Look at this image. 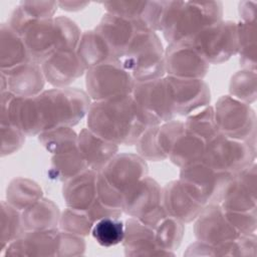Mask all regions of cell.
Here are the masks:
<instances>
[{"label": "cell", "instance_id": "cell-17", "mask_svg": "<svg viewBox=\"0 0 257 257\" xmlns=\"http://www.w3.org/2000/svg\"><path fill=\"white\" fill-rule=\"evenodd\" d=\"M98 173L109 184L124 194L128 189L148 176L149 167L147 161L138 154L117 153Z\"/></svg>", "mask_w": 257, "mask_h": 257}, {"label": "cell", "instance_id": "cell-10", "mask_svg": "<svg viewBox=\"0 0 257 257\" xmlns=\"http://www.w3.org/2000/svg\"><path fill=\"white\" fill-rule=\"evenodd\" d=\"M255 159L256 147L219 134L207 143L202 161L217 171L234 174Z\"/></svg>", "mask_w": 257, "mask_h": 257}, {"label": "cell", "instance_id": "cell-18", "mask_svg": "<svg viewBox=\"0 0 257 257\" xmlns=\"http://www.w3.org/2000/svg\"><path fill=\"white\" fill-rule=\"evenodd\" d=\"M167 1L102 2L105 12L132 20L144 28L161 31Z\"/></svg>", "mask_w": 257, "mask_h": 257}, {"label": "cell", "instance_id": "cell-36", "mask_svg": "<svg viewBox=\"0 0 257 257\" xmlns=\"http://www.w3.org/2000/svg\"><path fill=\"white\" fill-rule=\"evenodd\" d=\"M39 143L50 154L56 155L77 147L78 134L70 126H59L43 131L38 136Z\"/></svg>", "mask_w": 257, "mask_h": 257}, {"label": "cell", "instance_id": "cell-26", "mask_svg": "<svg viewBox=\"0 0 257 257\" xmlns=\"http://www.w3.org/2000/svg\"><path fill=\"white\" fill-rule=\"evenodd\" d=\"M77 148L89 169L99 172L117 154L118 146L108 142L88 127H83L77 138Z\"/></svg>", "mask_w": 257, "mask_h": 257}, {"label": "cell", "instance_id": "cell-49", "mask_svg": "<svg viewBox=\"0 0 257 257\" xmlns=\"http://www.w3.org/2000/svg\"><path fill=\"white\" fill-rule=\"evenodd\" d=\"M19 5L33 19L52 18L58 8L57 1H22Z\"/></svg>", "mask_w": 257, "mask_h": 257}, {"label": "cell", "instance_id": "cell-9", "mask_svg": "<svg viewBox=\"0 0 257 257\" xmlns=\"http://www.w3.org/2000/svg\"><path fill=\"white\" fill-rule=\"evenodd\" d=\"M84 76L85 92L91 101L132 94L136 83L131 73L116 61L91 67Z\"/></svg>", "mask_w": 257, "mask_h": 257}, {"label": "cell", "instance_id": "cell-25", "mask_svg": "<svg viewBox=\"0 0 257 257\" xmlns=\"http://www.w3.org/2000/svg\"><path fill=\"white\" fill-rule=\"evenodd\" d=\"M97 172L87 169L63 182L62 197L66 207L87 211L97 199Z\"/></svg>", "mask_w": 257, "mask_h": 257}, {"label": "cell", "instance_id": "cell-39", "mask_svg": "<svg viewBox=\"0 0 257 257\" xmlns=\"http://www.w3.org/2000/svg\"><path fill=\"white\" fill-rule=\"evenodd\" d=\"M90 234L102 247L115 246L123 240L124 222L120 218L100 219L93 224Z\"/></svg>", "mask_w": 257, "mask_h": 257}, {"label": "cell", "instance_id": "cell-24", "mask_svg": "<svg viewBox=\"0 0 257 257\" xmlns=\"http://www.w3.org/2000/svg\"><path fill=\"white\" fill-rule=\"evenodd\" d=\"M58 229L25 231L6 248L5 256H57Z\"/></svg>", "mask_w": 257, "mask_h": 257}, {"label": "cell", "instance_id": "cell-34", "mask_svg": "<svg viewBox=\"0 0 257 257\" xmlns=\"http://www.w3.org/2000/svg\"><path fill=\"white\" fill-rule=\"evenodd\" d=\"M184 126L188 133L203 139L207 143L220 134L215 118L214 106L210 104L186 116Z\"/></svg>", "mask_w": 257, "mask_h": 257}, {"label": "cell", "instance_id": "cell-22", "mask_svg": "<svg viewBox=\"0 0 257 257\" xmlns=\"http://www.w3.org/2000/svg\"><path fill=\"white\" fill-rule=\"evenodd\" d=\"M141 28L144 27L132 20L107 12L94 27L110 47L117 62Z\"/></svg>", "mask_w": 257, "mask_h": 257}, {"label": "cell", "instance_id": "cell-14", "mask_svg": "<svg viewBox=\"0 0 257 257\" xmlns=\"http://www.w3.org/2000/svg\"><path fill=\"white\" fill-rule=\"evenodd\" d=\"M210 64L190 40L168 44L165 48L166 75L179 78L203 79Z\"/></svg>", "mask_w": 257, "mask_h": 257}, {"label": "cell", "instance_id": "cell-15", "mask_svg": "<svg viewBox=\"0 0 257 257\" xmlns=\"http://www.w3.org/2000/svg\"><path fill=\"white\" fill-rule=\"evenodd\" d=\"M256 162L232 174L220 200L228 211H250L257 209Z\"/></svg>", "mask_w": 257, "mask_h": 257}, {"label": "cell", "instance_id": "cell-53", "mask_svg": "<svg viewBox=\"0 0 257 257\" xmlns=\"http://www.w3.org/2000/svg\"><path fill=\"white\" fill-rule=\"evenodd\" d=\"M8 91V79L7 76L1 72V93Z\"/></svg>", "mask_w": 257, "mask_h": 257}, {"label": "cell", "instance_id": "cell-43", "mask_svg": "<svg viewBox=\"0 0 257 257\" xmlns=\"http://www.w3.org/2000/svg\"><path fill=\"white\" fill-rule=\"evenodd\" d=\"M158 125L149 126L136 143L137 154L145 161L161 162L167 160L161 152L157 141Z\"/></svg>", "mask_w": 257, "mask_h": 257}, {"label": "cell", "instance_id": "cell-6", "mask_svg": "<svg viewBox=\"0 0 257 257\" xmlns=\"http://www.w3.org/2000/svg\"><path fill=\"white\" fill-rule=\"evenodd\" d=\"M219 133L256 147V112L230 94L222 95L214 106Z\"/></svg>", "mask_w": 257, "mask_h": 257}, {"label": "cell", "instance_id": "cell-31", "mask_svg": "<svg viewBox=\"0 0 257 257\" xmlns=\"http://www.w3.org/2000/svg\"><path fill=\"white\" fill-rule=\"evenodd\" d=\"M207 142L186 130L176 139L169 160L180 169L203 160Z\"/></svg>", "mask_w": 257, "mask_h": 257}, {"label": "cell", "instance_id": "cell-50", "mask_svg": "<svg viewBox=\"0 0 257 257\" xmlns=\"http://www.w3.org/2000/svg\"><path fill=\"white\" fill-rule=\"evenodd\" d=\"M86 212L93 223L103 218H120L123 214L122 210L108 207L102 204L98 199L93 202Z\"/></svg>", "mask_w": 257, "mask_h": 257}, {"label": "cell", "instance_id": "cell-40", "mask_svg": "<svg viewBox=\"0 0 257 257\" xmlns=\"http://www.w3.org/2000/svg\"><path fill=\"white\" fill-rule=\"evenodd\" d=\"M256 70L241 69L235 72L229 82V94L238 100L251 104L256 100Z\"/></svg>", "mask_w": 257, "mask_h": 257}, {"label": "cell", "instance_id": "cell-52", "mask_svg": "<svg viewBox=\"0 0 257 257\" xmlns=\"http://www.w3.org/2000/svg\"><path fill=\"white\" fill-rule=\"evenodd\" d=\"M58 7L68 12H75L84 9L89 3L81 1H57Z\"/></svg>", "mask_w": 257, "mask_h": 257}, {"label": "cell", "instance_id": "cell-2", "mask_svg": "<svg viewBox=\"0 0 257 257\" xmlns=\"http://www.w3.org/2000/svg\"><path fill=\"white\" fill-rule=\"evenodd\" d=\"M81 33L73 20L66 16H56L30 19L19 35L31 61L41 64L59 50L76 49Z\"/></svg>", "mask_w": 257, "mask_h": 257}, {"label": "cell", "instance_id": "cell-27", "mask_svg": "<svg viewBox=\"0 0 257 257\" xmlns=\"http://www.w3.org/2000/svg\"><path fill=\"white\" fill-rule=\"evenodd\" d=\"M4 74L8 79V91L16 96H36L43 91L46 82L41 65L34 61H29Z\"/></svg>", "mask_w": 257, "mask_h": 257}, {"label": "cell", "instance_id": "cell-35", "mask_svg": "<svg viewBox=\"0 0 257 257\" xmlns=\"http://www.w3.org/2000/svg\"><path fill=\"white\" fill-rule=\"evenodd\" d=\"M237 32L240 66L256 70V22H237Z\"/></svg>", "mask_w": 257, "mask_h": 257}, {"label": "cell", "instance_id": "cell-12", "mask_svg": "<svg viewBox=\"0 0 257 257\" xmlns=\"http://www.w3.org/2000/svg\"><path fill=\"white\" fill-rule=\"evenodd\" d=\"M11 124L26 137L43 132V121L36 96H16L10 91L1 93V125Z\"/></svg>", "mask_w": 257, "mask_h": 257}, {"label": "cell", "instance_id": "cell-42", "mask_svg": "<svg viewBox=\"0 0 257 257\" xmlns=\"http://www.w3.org/2000/svg\"><path fill=\"white\" fill-rule=\"evenodd\" d=\"M256 233L240 235L234 240L213 246L214 256H256Z\"/></svg>", "mask_w": 257, "mask_h": 257}, {"label": "cell", "instance_id": "cell-29", "mask_svg": "<svg viewBox=\"0 0 257 257\" xmlns=\"http://www.w3.org/2000/svg\"><path fill=\"white\" fill-rule=\"evenodd\" d=\"M76 53L86 70L102 63L116 61L110 47L94 28L81 33Z\"/></svg>", "mask_w": 257, "mask_h": 257}, {"label": "cell", "instance_id": "cell-13", "mask_svg": "<svg viewBox=\"0 0 257 257\" xmlns=\"http://www.w3.org/2000/svg\"><path fill=\"white\" fill-rule=\"evenodd\" d=\"M172 110L175 116L189 114L207 106L211 101L210 87L204 79L165 76Z\"/></svg>", "mask_w": 257, "mask_h": 257}, {"label": "cell", "instance_id": "cell-16", "mask_svg": "<svg viewBox=\"0 0 257 257\" xmlns=\"http://www.w3.org/2000/svg\"><path fill=\"white\" fill-rule=\"evenodd\" d=\"M194 235L197 241L216 246L240 236L227 220L220 204L206 205L194 221Z\"/></svg>", "mask_w": 257, "mask_h": 257}, {"label": "cell", "instance_id": "cell-47", "mask_svg": "<svg viewBox=\"0 0 257 257\" xmlns=\"http://www.w3.org/2000/svg\"><path fill=\"white\" fill-rule=\"evenodd\" d=\"M97 199L104 205L122 210L123 194L109 184L106 179L97 172V184H96Z\"/></svg>", "mask_w": 257, "mask_h": 257}, {"label": "cell", "instance_id": "cell-33", "mask_svg": "<svg viewBox=\"0 0 257 257\" xmlns=\"http://www.w3.org/2000/svg\"><path fill=\"white\" fill-rule=\"evenodd\" d=\"M41 198L43 192L40 186L27 178L13 179L6 189V201L19 211H23Z\"/></svg>", "mask_w": 257, "mask_h": 257}, {"label": "cell", "instance_id": "cell-28", "mask_svg": "<svg viewBox=\"0 0 257 257\" xmlns=\"http://www.w3.org/2000/svg\"><path fill=\"white\" fill-rule=\"evenodd\" d=\"M31 61L22 37L6 23L0 27V72L8 73Z\"/></svg>", "mask_w": 257, "mask_h": 257}, {"label": "cell", "instance_id": "cell-8", "mask_svg": "<svg viewBox=\"0 0 257 257\" xmlns=\"http://www.w3.org/2000/svg\"><path fill=\"white\" fill-rule=\"evenodd\" d=\"M232 174L220 172L204 161L181 168L179 180L202 205L219 204Z\"/></svg>", "mask_w": 257, "mask_h": 257}, {"label": "cell", "instance_id": "cell-41", "mask_svg": "<svg viewBox=\"0 0 257 257\" xmlns=\"http://www.w3.org/2000/svg\"><path fill=\"white\" fill-rule=\"evenodd\" d=\"M93 224L86 211L66 207L60 214L58 227L62 231L85 237L90 234Z\"/></svg>", "mask_w": 257, "mask_h": 257}, {"label": "cell", "instance_id": "cell-48", "mask_svg": "<svg viewBox=\"0 0 257 257\" xmlns=\"http://www.w3.org/2000/svg\"><path fill=\"white\" fill-rule=\"evenodd\" d=\"M1 157L12 155L19 151L25 143V135L11 124L1 125Z\"/></svg>", "mask_w": 257, "mask_h": 257}, {"label": "cell", "instance_id": "cell-46", "mask_svg": "<svg viewBox=\"0 0 257 257\" xmlns=\"http://www.w3.org/2000/svg\"><path fill=\"white\" fill-rule=\"evenodd\" d=\"M85 242L83 237L59 229L57 256L73 257L84 254Z\"/></svg>", "mask_w": 257, "mask_h": 257}, {"label": "cell", "instance_id": "cell-21", "mask_svg": "<svg viewBox=\"0 0 257 257\" xmlns=\"http://www.w3.org/2000/svg\"><path fill=\"white\" fill-rule=\"evenodd\" d=\"M125 256H169L174 252L162 249L156 240L155 230L139 219L128 217L124 222L121 242Z\"/></svg>", "mask_w": 257, "mask_h": 257}, {"label": "cell", "instance_id": "cell-37", "mask_svg": "<svg viewBox=\"0 0 257 257\" xmlns=\"http://www.w3.org/2000/svg\"><path fill=\"white\" fill-rule=\"evenodd\" d=\"M1 237H0V253L14 240L19 238L25 229L22 223L21 211L11 206L7 201L1 202Z\"/></svg>", "mask_w": 257, "mask_h": 257}, {"label": "cell", "instance_id": "cell-45", "mask_svg": "<svg viewBox=\"0 0 257 257\" xmlns=\"http://www.w3.org/2000/svg\"><path fill=\"white\" fill-rule=\"evenodd\" d=\"M225 216L230 224L240 233V235L254 233L257 227V212L250 211H228L224 210Z\"/></svg>", "mask_w": 257, "mask_h": 257}, {"label": "cell", "instance_id": "cell-1", "mask_svg": "<svg viewBox=\"0 0 257 257\" xmlns=\"http://www.w3.org/2000/svg\"><path fill=\"white\" fill-rule=\"evenodd\" d=\"M86 124L92 133L117 146H135L149 127L132 94L91 101Z\"/></svg>", "mask_w": 257, "mask_h": 257}, {"label": "cell", "instance_id": "cell-11", "mask_svg": "<svg viewBox=\"0 0 257 257\" xmlns=\"http://www.w3.org/2000/svg\"><path fill=\"white\" fill-rule=\"evenodd\" d=\"M132 96L148 126L159 125L175 118L165 76L136 82Z\"/></svg>", "mask_w": 257, "mask_h": 257}, {"label": "cell", "instance_id": "cell-4", "mask_svg": "<svg viewBox=\"0 0 257 257\" xmlns=\"http://www.w3.org/2000/svg\"><path fill=\"white\" fill-rule=\"evenodd\" d=\"M119 64L135 82H145L166 76L165 48L156 31L141 28L119 59Z\"/></svg>", "mask_w": 257, "mask_h": 257}, {"label": "cell", "instance_id": "cell-20", "mask_svg": "<svg viewBox=\"0 0 257 257\" xmlns=\"http://www.w3.org/2000/svg\"><path fill=\"white\" fill-rule=\"evenodd\" d=\"M161 205L168 215L184 224L194 222L205 207L186 190L179 179L162 187Z\"/></svg>", "mask_w": 257, "mask_h": 257}, {"label": "cell", "instance_id": "cell-5", "mask_svg": "<svg viewBox=\"0 0 257 257\" xmlns=\"http://www.w3.org/2000/svg\"><path fill=\"white\" fill-rule=\"evenodd\" d=\"M39 104L43 131L74 126L86 116L91 99L88 94L76 87L46 89L36 95Z\"/></svg>", "mask_w": 257, "mask_h": 257}, {"label": "cell", "instance_id": "cell-44", "mask_svg": "<svg viewBox=\"0 0 257 257\" xmlns=\"http://www.w3.org/2000/svg\"><path fill=\"white\" fill-rule=\"evenodd\" d=\"M185 131L184 120L172 119L167 122L158 125L157 141L161 152L164 156L169 159L172 147L178 138V136Z\"/></svg>", "mask_w": 257, "mask_h": 257}, {"label": "cell", "instance_id": "cell-32", "mask_svg": "<svg viewBox=\"0 0 257 257\" xmlns=\"http://www.w3.org/2000/svg\"><path fill=\"white\" fill-rule=\"evenodd\" d=\"M89 169L78 148L52 155L47 171L49 179L56 182H65L81 172Z\"/></svg>", "mask_w": 257, "mask_h": 257}, {"label": "cell", "instance_id": "cell-38", "mask_svg": "<svg viewBox=\"0 0 257 257\" xmlns=\"http://www.w3.org/2000/svg\"><path fill=\"white\" fill-rule=\"evenodd\" d=\"M158 245L167 251L174 252L181 245L185 224L167 215L154 228Z\"/></svg>", "mask_w": 257, "mask_h": 257}, {"label": "cell", "instance_id": "cell-7", "mask_svg": "<svg viewBox=\"0 0 257 257\" xmlns=\"http://www.w3.org/2000/svg\"><path fill=\"white\" fill-rule=\"evenodd\" d=\"M189 40L209 64H221L238 53L237 22L220 20Z\"/></svg>", "mask_w": 257, "mask_h": 257}, {"label": "cell", "instance_id": "cell-23", "mask_svg": "<svg viewBox=\"0 0 257 257\" xmlns=\"http://www.w3.org/2000/svg\"><path fill=\"white\" fill-rule=\"evenodd\" d=\"M162 187L147 176L123 194L122 212L128 217L141 219L161 205Z\"/></svg>", "mask_w": 257, "mask_h": 257}, {"label": "cell", "instance_id": "cell-30", "mask_svg": "<svg viewBox=\"0 0 257 257\" xmlns=\"http://www.w3.org/2000/svg\"><path fill=\"white\" fill-rule=\"evenodd\" d=\"M61 212L51 200L41 198L21 211L25 231H45L57 229Z\"/></svg>", "mask_w": 257, "mask_h": 257}, {"label": "cell", "instance_id": "cell-19", "mask_svg": "<svg viewBox=\"0 0 257 257\" xmlns=\"http://www.w3.org/2000/svg\"><path fill=\"white\" fill-rule=\"evenodd\" d=\"M40 65L45 80L54 88L68 87L86 72L76 49L59 50Z\"/></svg>", "mask_w": 257, "mask_h": 257}, {"label": "cell", "instance_id": "cell-3", "mask_svg": "<svg viewBox=\"0 0 257 257\" xmlns=\"http://www.w3.org/2000/svg\"><path fill=\"white\" fill-rule=\"evenodd\" d=\"M220 1H167L161 32L170 43L189 40L202 29L222 20Z\"/></svg>", "mask_w": 257, "mask_h": 257}, {"label": "cell", "instance_id": "cell-51", "mask_svg": "<svg viewBox=\"0 0 257 257\" xmlns=\"http://www.w3.org/2000/svg\"><path fill=\"white\" fill-rule=\"evenodd\" d=\"M240 21L243 22H256V2L242 1L238 6Z\"/></svg>", "mask_w": 257, "mask_h": 257}]
</instances>
